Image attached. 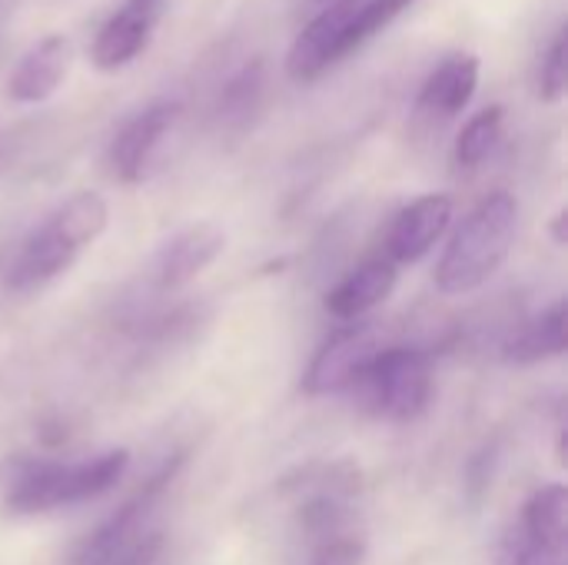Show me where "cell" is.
I'll list each match as a JSON object with an SVG mask.
<instances>
[{
  "label": "cell",
  "mask_w": 568,
  "mask_h": 565,
  "mask_svg": "<svg viewBox=\"0 0 568 565\" xmlns=\"http://www.w3.org/2000/svg\"><path fill=\"white\" fill-rule=\"evenodd\" d=\"M163 3H166V0H163Z\"/></svg>",
  "instance_id": "obj_23"
},
{
  "label": "cell",
  "mask_w": 568,
  "mask_h": 565,
  "mask_svg": "<svg viewBox=\"0 0 568 565\" xmlns=\"http://www.w3.org/2000/svg\"><path fill=\"white\" fill-rule=\"evenodd\" d=\"M313 3H320V7H326V3H333V0H313Z\"/></svg>",
  "instance_id": "obj_22"
},
{
  "label": "cell",
  "mask_w": 568,
  "mask_h": 565,
  "mask_svg": "<svg viewBox=\"0 0 568 565\" xmlns=\"http://www.w3.org/2000/svg\"><path fill=\"white\" fill-rule=\"evenodd\" d=\"M399 283V270L396 263L389 260H369L363 266H356L349 276H343L323 300L326 313L343 320V323H353V320H363L366 313H373L379 303H386L393 296Z\"/></svg>",
  "instance_id": "obj_14"
},
{
  "label": "cell",
  "mask_w": 568,
  "mask_h": 565,
  "mask_svg": "<svg viewBox=\"0 0 568 565\" xmlns=\"http://www.w3.org/2000/svg\"><path fill=\"white\" fill-rule=\"evenodd\" d=\"M183 463H186V453H176V456H170L103 526H97L87 539H83V546L77 549V556H73V565H113L116 559H123L130 549H136L150 533H146V523H150V516L156 513V506H160V500H163V493L173 486V480L180 476V470H183Z\"/></svg>",
  "instance_id": "obj_5"
},
{
  "label": "cell",
  "mask_w": 568,
  "mask_h": 565,
  "mask_svg": "<svg viewBox=\"0 0 568 565\" xmlns=\"http://www.w3.org/2000/svg\"><path fill=\"white\" fill-rule=\"evenodd\" d=\"M568 346V306L566 300L552 303L549 310H542L536 320H529L509 343H506V360L516 366H529L539 360H552L562 356Z\"/></svg>",
  "instance_id": "obj_15"
},
{
  "label": "cell",
  "mask_w": 568,
  "mask_h": 565,
  "mask_svg": "<svg viewBox=\"0 0 568 565\" xmlns=\"http://www.w3.org/2000/svg\"><path fill=\"white\" fill-rule=\"evenodd\" d=\"M383 333L373 323H349L336 330L313 356L310 370L303 373V393L306 396H329L339 390H349L359 370L383 353Z\"/></svg>",
  "instance_id": "obj_8"
},
{
  "label": "cell",
  "mask_w": 568,
  "mask_h": 565,
  "mask_svg": "<svg viewBox=\"0 0 568 565\" xmlns=\"http://www.w3.org/2000/svg\"><path fill=\"white\" fill-rule=\"evenodd\" d=\"M566 87V27H559L556 37L549 40V50L542 53V63H539V97H542L546 103H562Z\"/></svg>",
  "instance_id": "obj_19"
},
{
  "label": "cell",
  "mask_w": 568,
  "mask_h": 565,
  "mask_svg": "<svg viewBox=\"0 0 568 565\" xmlns=\"http://www.w3.org/2000/svg\"><path fill=\"white\" fill-rule=\"evenodd\" d=\"M263 90H266V70H263V60H250L246 67H240L230 83L223 87L220 93V117L243 127L253 120L260 100H263Z\"/></svg>",
  "instance_id": "obj_18"
},
{
  "label": "cell",
  "mask_w": 568,
  "mask_h": 565,
  "mask_svg": "<svg viewBox=\"0 0 568 565\" xmlns=\"http://www.w3.org/2000/svg\"><path fill=\"white\" fill-rule=\"evenodd\" d=\"M363 559H366V546L356 533H349L339 539L316 543V553H313L310 565H363Z\"/></svg>",
  "instance_id": "obj_20"
},
{
  "label": "cell",
  "mask_w": 568,
  "mask_h": 565,
  "mask_svg": "<svg viewBox=\"0 0 568 565\" xmlns=\"http://www.w3.org/2000/svg\"><path fill=\"white\" fill-rule=\"evenodd\" d=\"M180 113H183L180 100H156V103L143 107L140 113H133L116 130V137L110 140V150H106V163H110L113 180H120L126 186L143 183L160 147H163V140L173 133Z\"/></svg>",
  "instance_id": "obj_7"
},
{
  "label": "cell",
  "mask_w": 568,
  "mask_h": 565,
  "mask_svg": "<svg viewBox=\"0 0 568 565\" xmlns=\"http://www.w3.org/2000/svg\"><path fill=\"white\" fill-rule=\"evenodd\" d=\"M453 196L426 193L399 210L386 236V260L389 263H419L449 230L453 223Z\"/></svg>",
  "instance_id": "obj_12"
},
{
  "label": "cell",
  "mask_w": 568,
  "mask_h": 565,
  "mask_svg": "<svg viewBox=\"0 0 568 565\" xmlns=\"http://www.w3.org/2000/svg\"><path fill=\"white\" fill-rule=\"evenodd\" d=\"M163 7L166 3H160V0H123L93 33L90 63L100 73H116V70L130 67L150 47Z\"/></svg>",
  "instance_id": "obj_9"
},
{
  "label": "cell",
  "mask_w": 568,
  "mask_h": 565,
  "mask_svg": "<svg viewBox=\"0 0 568 565\" xmlns=\"http://www.w3.org/2000/svg\"><path fill=\"white\" fill-rule=\"evenodd\" d=\"M433 356L426 350L386 346L353 380L356 406L386 423H413L433 403Z\"/></svg>",
  "instance_id": "obj_4"
},
{
  "label": "cell",
  "mask_w": 568,
  "mask_h": 565,
  "mask_svg": "<svg viewBox=\"0 0 568 565\" xmlns=\"http://www.w3.org/2000/svg\"><path fill=\"white\" fill-rule=\"evenodd\" d=\"M223 250H226V233L216 223H193V226L180 230L176 236H170L163 243V250L153 260L156 290H163V293L183 290L210 263H216V256Z\"/></svg>",
  "instance_id": "obj_11"
},
{
  "label": "cell",
  "mask_w": 568,
  "mask_h": 565,
  "mask_svg": "<svg viewBox=\"0 0 568 565\" xmlns=\"http://www.w3.org/2000/svg\"><path fill=\"white\" fill-rule=\"evenodd\" d=\"M479 80H483V60L473 50H453L423 80L416 93V107L433 120H453L473 103Z\"/></svg>",
  "instance_id": "obj_13"
},
{
  "label": "cell",
  "mask_w": 568,
  "mask_h": 565,
  "mask_svg": "<svg viewBox=\"0 0 568 565\" xmlns=\"http://www.w3.org/2000/svg\"><path fill=\"white\" fill-rule=\"evenodd\" d=\"M359 0H333L326 3L290 43L286 53V77L293 83H313L323 73H329L336 63H343L353 47V20H356Z\"/></svg>",
  "instance_id": "obj_6"
},
{
  "label": "cell",
  "mask_w": 568,
  "mask_h": 565,
  "mask_svg": "<svg viewBox=\"0 0 568 565\" xmlns=\"http://www.w3.org/2000/svg\"><path fill=\"white\" fill-rule=\"evenodd\" d=\"M130 470V450H110L83 463H27L7 490L10 516H37L90 503L110 493Z\"/></svg>",
  "instance_id": "obj_3"
},
{
  "label": "cell",
  "mask_w": 568,
  "mask_h": 565,
  "mask_svg": "<svg viewBox=\"0 0 568 565\" xmlns=\"http://www.w3.org/2000/svg\"><path fill=\"white\" fill-rule=\"evenodd\" d=\"M523 539L542 553H566L568 539V490L566 483L542 486L523 513Z\"/></svg>",
  "instance_id": "obj_16"
},
{
  "label": "cell",
  "mask_w": 568,
  "mask_h": 565,
  "mask_svg": "<svg viewBox=\"0 0 568 565\" xmlns=\"http://www.w3.org/2000/svg\"><path fill=\"white\" fill-rule=\"evenodd\" d=\"M110 223V206L97 190H80L67 196L20 246V253L10 263L7 290L30 293L43 283L67 273L77 256L93 246Z\"/></svg>",
  "instance_id": "obj_1"
},
{
  "label": "cell",
  "mask_w": 568,
  "mask_h": 565,
  "mask_svg": "<svg viewBox=\"0 0 568 565\" xmlns=\"http://www.w3.org/2000/svg\"><path fill=\"white\" fill-rule=\"evenodd\" d=\"M503 130H506V107L493 103V107H483L479 113H473L456 137V163L466 170L486 163L489 153L499 147Z\"/></svg>",
  "instance_id": "obj_17"
},
{
  "label": "cell",
  "mask_w": 568,
  "mask_h": 565,
  "mask_svg": "<svg viewBox=\"0 0 568 565\" xmlns=\"http://www.w3.org/2000/svg\"><path fill=\"white\" fill-rule=\"evenodd\" d=\"M552 240H556V246H566L568 243V210L556 213V220H552Z\"/></svg>",
  "instance_id": "obj_21"
},
{
  "label": "cell",
  "mask_w": 568,
  "mask_h": 565,
  "mask_svg": "<svg viewBox=\"0 0 568 565\" xmlns=\"http://www.w3.org/2000/svg\"><path fill=\"white\" fill-rule=\"evenodd\" d=\"M519 226V203L513 193L496 190L479 200L453 233L443 260L436 263V290L463 296L479 290L509 256Z\"/></svg>",
  "instance_id": "obj_2"
},
{
  "label": "cell",
  "mask_w": 568,
  "mask_h": 565,
  "mask_svg": "<svg viewBox=\"0 0 568 565\" xmlns=\"http://www.w3.org/2000/svg\"><path fill=\"white\" fill-rule=\"evenodd\" d=\"M73 40L67 33H43L37 43L23 50V57L13 63L7 77V100L10 103H47L70 77L73 70Z\"/></svg>",
  "instance_id": "obj_10"
}]
</instances>
